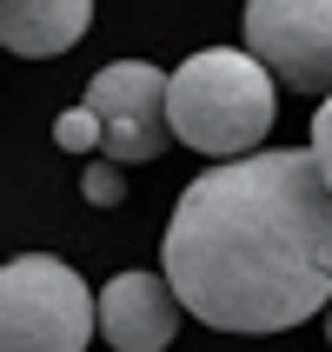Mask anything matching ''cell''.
Segmentation results:
<instances>
[{"label": "cell", "mask_w": 332, "mask_h": 352, "mask_svg": "<svg viewBox=\"0 0 332 352\" xmlns=\"http://www.w3.org/2000/svg\"><path fill=\"white\" fill-rule=\"evenodd\" d=\"M313 160H319V173H326V186H332V94L313 113Z\"/></svg>", "instance_id": "cell-10"}, {"label": "cell", "mask_w": 332, "mask_h": 352, "mask_svg": "<svg viewBox=\"0 0 332 352\" xmlns=\"http://www.w3.org/2000/svg\"><path fill=\"white\" fill-rule=\"evenodd\" d=\"M100 333V299L54 253H20L0 266V352H87Z\"/></svg>", "instance_id": "cell-3"}, {"label": "cell", "mask_w": 332, "mask_h": 352, "mask_svg": "<svg viewBox=\"0 0 332 352\" xmlns=\"http://www.w3.org/2000/svg\"><path fill=\"white\" fill-rule=\"evenodd\" d=\"M246 54L293 94H332V0H246Z\"/></svg>", "instance_id": "cell-5"}, {"label": "cell", "mask_w": 332, "mask_h": 352, "mask_svg": "<svg viewBox=\"0 0 332 352\" xmlns=\"http://www.w3.org/2000/svg\"><path fill=\"white\" fill-rule=\"evenodd\" d=\"M54 140L67 153H93V146H107V126H100L93 107H67V113L54 120Z\"/></svg>", "instance_id": "cell-8"}, {"label": "cell", "mask_w": 332, "mask_h": 352, "mask_svg": "<svg viewBox=\"0 0 332 352\" xmlns=\"http://www.w3.org/2000/svg\"><path fill=\"white\" fill-rule=\"evenodd\" d=\"M159 266L213 333H293L332 306V186L306 153H253L179 193Z\"/></svg>", "instance_id": "cell-1"}, {"label": "cell", "mask_w": 332, "mask_h": 352, "mask_svg": "<svg viewBox=\"0 0 332 352\" xmlns=\"http://www.w3.org/2000/svg\"><path fill=\"white\" fill-rule=\"evenodd\" d=\"M179 333V293L159 273H120L100 286V339L113 352H166Z\"/></svg>", "instance_id": "cell-6"}, {"label": "cell", "mask_w": 332, "mask_h": 352, "mask_svg": "<svg viewBox=\"0 0 332 352\" xmlns=\"http://www.w3.org/2000/svg\"><path fill=\"white\" fill-rule=\"evenodd\" d=\"M326 339H332V313H326Z\"/></svg>", "instance_id": "cell-11"}, {"label": "cell", "mask_w": 332, "mask_h": 352, "mask_svg": "<svg viewBox=\"0 0 332 352\" xmlns=\"http://www.w3.org/2000/svg\"><path fill=\"white\" fill-rule=\"evenodd\" d=\"M273 87L279 80L266 60L233 54V47H199L193 60L173 67V87H166L173 140H186L193 153H213V160L253 153L273 126Z\"/></svg>", "instance_id": "cell-2"}, {"label": "cell", "mask_w": 332, "mask_h": 352, "mask_svg": "<svg viewBox=\"0 0 332 352\" xmlns=\"http://www.w3.org/2000/svg\"><path fill=\"white\" fill-rule=\"evenodd\" d=\"M166 87H173V74H159L153 60H113V67H100L93 87H87V100H80V107H93L100 126H107L100 160L140 166V160H159V153H166V140H173Z\"/></svg>", "instance_id": "cell-4"}, {"label": "cell", "mask_w": 332, "mask_h": 352, "mask_svg": "<svg viewBox=\"0 0 332 352\" xmlns=\"http://www.w3.org/2000/svg\"><path fill=\"white\" fill-rule=\"evenodd\" d=\"M93 27V0H0V47L20 60H54Z\"/></svg>", "instance_id": "cell-7"}, {"label": "cell", "mask_w": 332, "mask_h": 352, "mask_svg": "<svg viewBox=\"0 0 332 352\" xmlns=\"http://www.w3.org/2000/svg\"><path fill=\"white\" fill-rule=\"evenodd\" d=\"M120 173H126V166H113V160H93V166H87V179H80V193L93 199V206H113L120 186H126Z\"/></svg>", "instance_id": "cell-9"}]
</instances>
